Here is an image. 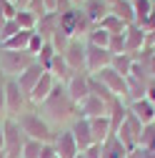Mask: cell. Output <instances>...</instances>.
Wrapping results in <instances>:
<instances>
[{
	"label": "cell",
	"instance_id": "obj_1",
	"mask_svg": "<svg viewBox=\"0 0 155 158\" xmlns=\"http://www.w3.org/2000/svg\"><path fill=\"white\" fill-rule=\"evenodd\" d=\"M35 108L40 110V115L45 118V121H48L55 131L68 128L75 118L80 115V113H78V103L70 101V95L65 93V85H63V83H58L55 90L45 98L40 106H35Z\"/></svg>",
	"mask_w": 155,
	"mask_h": 158
},
{
	"label": "cell",
	"instance_id": "obj_2",
	"mask_svg": "<svg viewBox=\"0 0 155 158\" xmlns=\"http://www.w3.org/2000/svg\"><path fill=\"white\" fill-rule=\"evenodd\" d=\"M15 121H18V126L23 128V133L28 138H35V141H40V143H53L55 141V133L58 131L40 115V110H38L35 106H28Z\"/></svg>",
	"mask_w": 155,
	"mask_h": 158
},
{
	"label": "cell",
	"instance_id": "obj_3",
	"mask_svg": "<svg viewBox=\"0 0 155 158\" xmlns=\"http://www.w3.org/2000/svg\"><path fill=\"white\" fill-rule=\"evenodd\" d=\"M35 63V55L28 50H8L0 48V73L5 78H18L28 65Z\"/></svg>",
	"mask_w": 155,
	"mask_h": 158
},
{
	"label": "cell",
	"instance_id": "obj_4",
	"mask_svg": "<svg viewBox=\"0 0 155 158\" xmlns=\"http://www.w3.org/2000/svg\"><path fill=\"white\" fill-rule=\"evenodd\" d=\"M25 133H23V128L18 126V121L15 118H3V151H5V156L8 158H20V153H23V143H25Z\"/></svg>",
	"mask_w": 155,
	"mask_h": 158
},
{
	"label": "cell",
	"instance_id": "obj_5",
	"mask_svg": "<svg viewBox=\"0 0 155 158\" xmlns=\"http://www.w3.org/2000/svg\"><path fill=\"white\" fill-rule=\"evenodd\" d=\"M30 106L28 95L20 90L15 78H5V115L8 118H18L25 108Z\"/></svg>",
	"mask_w": 155,
	"mask_h": 158
},
{
	"label": "cell",
	"instance_id": "obj_6",
	"mask_svg": "<svg viewBox=\"0 0 155 158\" xmlns=\"http://www.w3.org/2000/svg\"><path fill=\"white\" fill-rule=\"evenodd\" d=\"M140 133H143V123L135 118L130 110H128V115H125V121L118 126V131H115V135L120 138V143L133 153L135 148H138V143H140Z\"/></svg>",
	"mask_w": 155,
	"mask_h": 158
},
{
	"label": "cell",
	"instance_id": "obj_7",
	"mask_svg": "<svg viewBox=\"0 0 155 158\" xmlns=\"http://www.w3.org/2000/svg\"><path fill=\"white\" fill-rule=\"evenodd\" d=\"M85 40L83 38H70L68 40V45H65V50L60 53L63 58H65V63L75 70V73H88L85 70Z\"/></svg>",
	"mask_w": 155,
	"mask_h": 158
},
{
	"label": "cell",
	"instance_id": "obj_8",
	"mask_svg": "<svg viewBox=\"0 0 155 158\" xmlns=\"http://www.w3.org/2000/svg\"><path fill=\"white\" fill-rule=\"evenodd\" d=\"M113 63V53L108 48H100V45H85V70L93 75L103 68H108Z\"/></svg>",
	"mask_w": 155,
	"mask_h": 158
},
{
	"label": "cell",
	"instance_id": "obj_9",
	"mask_svg": "<svg viewBox=\"0 0 155 158\" xmlns=\"http://www.w3.org/2000/svg\"><path fill=\"white\" fill-rule=\"evenodd\" d=\"M93 75H98L100 81L110 88V93H113L115 98H120V101H125V98H128V78L120 75L118 70H113V68L108 65V68H103V70H98V73H93Z\"/></svg>",
	"mask_w": 155,
	"mask_h": 158
},
{
	"label": "cell",
	"instance_id": "obj_10",
	"mask_svg": "<svg viewBox=\"0 0 155 158\" xmlns=\"http://www.w3.org/2000/svg\"><path fill=\"white\" fill-rule=\"evenodd\" d=\"M65 85V93L70 95L73 103H80L90 95V73H73L70 81L63 83Z\"/></svg>",
	"mask_w": 155,
	"mask_h": 158
},
{
	"label": "cell",
	"instance_id": "obj_11",
	"mask_svg": "<svg viewBox=\"0 0 155 158\" xmlns=\"http://www.w3.org/2000/svg\"><path fill=\"white\" fill-rule=\"evenodd\" d=\"M53 148L58 153V158H75L78 153V143H75V138L70 133V128H60L55 133V141H53Z\"/></svg>",
	"mask_w": 155,
	"mask_h": 158
},
{
	"label": "cell",
	"instance_id": "obj_12",
	"mask_svg": "<svg viewBox=\"0 0 155 158\" xmlns=\"http://www.w3.org/2000/svg\"><path fill=\"white\" fill-rule=\"evenodd\" d=\"M68 128H70L75 143H78V151H88L90 146H95V143H93V133H90V121H88V118L78 115Z\"/></svg>",
	"mask_w": 155,
	"mask_h": 158
},
{
	"label": "cell",
	"instance_id": "obj_13",
	"mask_svg": "<svg viewBox=\"0 0 155 158\" xmlns=\"http://www.w3.org/2000/svg\"><path fill=\"white\" fill-rule=\"evenodd\" d=\"M108 110H110V103L103 101V98H98V95H93V93L85 101L78 103V113L83 118H100V115H108Z\"/></svg>",
	"mask_w": 155,
	"mask_h": 158
},
{
	"label": "cell",
	"instance_id": "obj_14",
	"mask_svg": "<svg viewBox=\"0 0 155 158\" xmlns=\"http://www.w3.org/2000/svg\"><path fill=\"white\" fill-rule=\"evenodd\" d=\"M55 85H58V81H55V78H53V73H43L40 75V81H38L35 83V88L30 90V95H28V101H30V106H40L43 101H45V98L55 90Z\"/></svg>",
	"mask_w": 155,
	"mask_h": 158
},
{
	"label": "cell",
	"instance_id": "obj_15",
	"mask_svg": "<svg viewBox=\"0 0 155 158\" xmlns=\"http://www.w3.org/2000/svg\"><path fill=\"white\" fill-rule=\"evenodd\" d=\"M125 53H130V55H138L140 50H145V30L140 28V25H135V23H130L128 28H125Z\"/></svg>",
	"mask_w": 155,
	"mask_h": 158
},
{
	"label": "cell",
	"instance_id": "obj_16",
	"mask_svg": "<svg viewBox=\"0 0 155 158\" xmlns=\"http://www.w3.org/2000/svg\"><path fill=\"white\" fill-rule=\"evenodd\" d=\"M43 73H45V68H43L40 63L35 60L33 65H28V68H25L20 75H18L15 81H18V85H20V90H23L25 95H30V90L35 88V83L40 81V75H43Z\"/></svg>",
	"mask_w": 155,
	"mask_h": 158
},
{
	"label": "cell",
	"instance_id": "obj_17",
	"mask_svg": "<svg viewBox=\"0 0 155 158\" xmlns=\"http://www.w3.org/2000/svg\"><path fill=\"white\" fill-rule=\"evenodd\" d=\"M128 110H130L135 118H138V121H140L143 126L155 123V103H150L148 98H138V101L128 103Z\"/></svg>",
	"mask_w": 155,
	"mask_h": 158
},
{
	"label": "cell",
	"instance_id": "obj_18",
	"mask_svg": "<svg viewBox=\"0 0 155 158\" xmlns=\"http://www.w3.org/2000/svg\"><path fill=\"white\" fill-rule=\"evenodd\" d=\"M100 151H103V158H128L130 156V151L120 143V138L115 133H110L105 141L100 143Z\"/></svg>",
	"mask_w": 155,
	"mask_h": 158
},
{
	"label": "cell",
	"instance_id": "obj_19",
	"mask_svg": "<svg viewBox=\"0 0 155 158\" xmlns=\"http://www.w3.org/2000/svg\"><path fill=\"white\" fill-rule=\"evenodd\" d=\"M48 73H53V78L58 83H68L70 81V75L75 73L68 63H65V58L60 55V53H55L53 55V60H50V65H48Z\"/></svg>",
	"mask_w": 155,
	"mask_h": 158
},
{
	"label": "cell",
	"instance_id": "obj_20",
	"mask_svg": "<svg viewBox=\"0 0 155 158\" xmlns=\"http://www.w3.org/2000/svg\"><path fill=\"white\" fill-rule=\"evenodd\" d=\"M90 121V133H93V143H103L105 138L113 133V126H110V118L108 115H100V118H88Z\"/></svg>",
	"mask_w": 155,
	"mask_h": 158
},
{
	"label": "cell",
	"instance_id": "obj_21",
	"mask_svg": "<svg viewBox=\"0 0 155 158\" xmlns=\"http://www.w3.org/2000/svg\"><path fill=\"white\" fill-rule=\"evenodd\" d=\"M80 10L90 18V20L95 23V25H98L100 20H103V18L110 13V5L105 3V0H85V3L80 5Z\"/></svg>",
	"mask_w": 155,
	"mask_h": 158
},
{
	"label": "cell",
	"instance_id": "obj_22",
	"mask_svg": "<svg viewBox=\"0 0 155 158\" xmlns=\"http://www.w3.org/2000/svg\"><path fill=\"white\" fill-rule=\"evenodd\" d=\"M35 30L43 35V40L50 43V38L58 33V13H48V15H43L40 20H38V28H35Z\"/></svg>",
	"mask_w": 155,
	"mask_h": 158
},
{
	"label": "cell",
	"instance_id": "obj_23",
	"mask_svg": "<svg viewBox=\"0 0 155 158\" xmlns=\"http://www.w3.org/2000/svg\"><path fill=\"white\" fill-rule=\"evenodd\" d=\"M133 65H135V55H130V53H118V55H113V63H110L113 70H118V73L125 75V78L133 73Z\"/></svg>",
	"mask_w": 155,
	"mask_h": 158
},
{
	"label": "cell",
	"instance_id": "obj_24",
	"mask_svg": "<svg viewBox=\"0 0 155 158\" xmlns=\"http://www.w3.org/2000/svg\"><path fill=\"white\" fill-rule=\"evenodd\" d=\"M30 35H33V30H20V33H15L10 40H5L0 48H8V50H28Z\"/></svg>",
	"mask_w": 155,
	"mask_h": 158
},
{
	"label": "cell",
	"instance_id": "obj_25",
	"mask_svg": "<svg viewBox=\"0 0 155 158\" xmlns=\"http://www.w3.org/2000/svg\"><path fill=\"white\" fill-rule=\"evenodd\" d=\"M98 25H100L103 30H108L110 35H115V33H125V28H128V23L120 20V18H118V15H113V13H108Z\"/></svg>",
	"mask_w": 155,
	"mask_h": 158
},
{
	"label": "cell",
	"instance_id": "obj_26",
	"mask_svg": "<svg viewBox=\"0 0 155 158\" xmlns=\"http://www.w3.org/2000/svg\"><path fill=\"white\" fill-rule=\"evenodd\" d=\"M90 93H93V95H98V98H103V101H108V103L115 101V95L110 93V88L100 81L98 75H90Z\"/></svg>",
	"mask_w": 155,
	"mask_h": 158
},
{
	"label": "cell",
	"instance_id": "obj_27",
	"mask_svg": "<svg viewBox=\"0 0 155 158\" xmlns=\"http://www.w3.org/2000/svg\"><path fill=\"white\" fill-rule=\"evenodd\" d=\"M85 43H90V45H100V48H108V43H110V33L103 30L100 25H95V28L85 35Z\"/></svg>",
	"mask_w": 155,
	"mask_h": 158
},
{
	"label": "cell",
	"instance_id": "obj_28",
	"mask_svg": "<svg viewBox=\"0 0 155 158\" xmlns=\"http://www.w3.org/2000/svg\"><path fill=\"white\" fill-rule=\"evenodd\" d=\"M138 148L155 153V123L143 126V133H140V143H138Z\"/></svg>",
	"mask_w": 155,
	"mask_h": 158
},
{
	"label": "cell",
	"instance_id": "obj_29",
	"mask_svg": "<svg viewBox=\"0 0 155 158\" xmlns=\"http://www.w3.org/2000/svg\"><path fill=\"white\" fill-rule=\"evenodd\" d=\"M13 20L18 23V28H20V30H35V28H38V18H35L30 10H18Z\"/></svg>",
	"mask_w": 155,
	"mask_h": 158
},
{
	"label": "cell",
	"instance_id": "obj_30",
	"mask_svg": "<svg viewBox=\"0 0 155 158\" xmlns=\"http://www.w3.org/2000/svg\"><path fill=\"white\" fill-rule=\"evenodd\" d=\"M45 143L40 141H35V138H25V143H23V153L20 158H40V151H43Z\"/></svg>",
	"mask_w": 155,
	"mask_h": 158
},
{
	"label": "cell",
	"instance_id": "obj_31",
	"mask_svg": "<svg viewBox=\"0 0 155 158\" xmlns=\"http://www.w3.org/2000/svg\"><path fill=\"white\" fill-rule=\"evenodd\" d=\"M15 13H18V8H15L13 3H8V0H0V28H3L8 20H13Z\"/></svg>",
	"mask_w": 155,
	"mask_h": 158
},
{
	"label": "cell",
	"instance_id": "obj_32",
	"mask_svg": "<svg viewBox=\"0 0 155 158\" xmlns=\"http://www.w3.org/2000/svg\"><path fill=\"white\" fill-rule=\"evenodd\" d=\"M108 50H110L113 55H118V53H125V35H123V33H115V35H110Z\"/></svg>",
	"mask_w": 155,
	"mask_h": 158
},
{
	"label": "cell",
	"instance_id": "obj_33",
	"mask_svg": "<svg viewBox=\"0 0 155 158\" xmlns=\"http://www.w3.org/2000/svg\"><path fill=\"white\" fill-rule=\"evenodd\" d=\"M48 40H43V35L38 33V30H33V35H30V43H28V53H33V55H38L43 50V45H45Z\"/></svg>",
	"mask_w": 155,
	"mask_h": 158
},
{
	"label": "cell",
	"instance_id": "obj_34",
	"mask_svg": "<svg viewBox=\"0 0 155 158\" xmlns=\"http://www.w3.org/2000/svg\"><path fill=\"white\" fill-rule=\"evenodd\" d=\"M0 118H5V75L0 73Z\"/></svg>",
	"mask_w": 155,
	"mask_h": 158
},
{
	"label": "cell",
	"instance_id": "obj_35",
	"mask_svg": "<svg viewBox=\"0 0 155 158\" xmlns=\"http://www.w3.org/2000/svg\"><path fill=\"white\" fill-rule=\"evenodd\" d=\"M85 158H103V151H100V146L98 143H95V146H90L88 151H80Z\"/></svg>",
	"mask_w": 155,
	"mask_h": 158
},
{
	"label": "cell",
	"instance_id": "obj_36",
	"mask_svg": "<svg viewBox=\"0 0 155 158\" xmlns=\"http://www.w3.org/2000/svg\"><path fill=\"white\" fill-rule=\"evenodd\" d=\"M40 158H58V153H55L53 143H45V146H43V151H40Z\"/></svg>",
	"mask_w": 155,
	"mask_h": 158
},
{
	"label": "cell",
	"instance_id": "obj_37",
	"mask_svg": "<svg viewBox=\"0 0 155 158\" xmlns=\"http://www.w3.org/2000/svg\"><path fill=\"white\" fill-rule=\"evenodd\" d=\"M145 98H148L150 103H155V81H150V83H148V90H145Z\"/></svg>",
	"mask_w": 155,
	"mask_h": 158
},
{
	"label": "cell",
	"instance_id": "obj_38",
	"mask_svg": "<svg viewBox=\"0 0 155 158\" xmlns=\"http://www.w3.org/2000/svg\"><path fill=\"white\" fill-rule=\"evenodd\" d=\"M40 3L45 5V10H48V13H55V0H40Z\"/></svg>",
	"mask_w": 155,
	"mask_h": 158
},
{
	"label": "cell",
	"instance_id": "obj_39",
	"mask_svg": "<svg viewBox=\"0 0 155 158\" xmlns=\"http://www.w3.org/2000/svg\"><path fill=\"white\" fill-rule=\"evenodd\" d=\"M28 5H30V0H15V8L18 10H25Z\"/></svg>",
	"mask_w": 155,
	"mask_h": 158
},
{
	"label": "cell",
	"instance_id": "obj_40",
	"mask_svg": "<svg viewBox=\"0 0 155 158\" xmlns=\"http://www.w3.org/2000/svg\"><path fill=\"white\" fill-rule=\"evenodd\" d=\"M0 151H3V118H0Z\"/></svg>",
	"mask_w": 155,
	"mask_h": 158
},
{
	"label": "cell",
	"instance_id": "obj_41",
	"mask_svg": "<svg viewBox=\"0 0 155 158\" xmlns=\"http://www.w3.org/2000/svg\"><path fill=\"white\" fill-rule=\"evenodd\" d=\"M70 3H73V8H80V5L85 3V0H70Z\"/></svg>",
	"mask_w": 155,
	"mask_h": 158
},
{
	"label": "cell",
	"instance_id": "obj_42",
	"mask_svg": "<svg viewBox=\"0 0 155 158\" xmlns=\"http://www.w3.org/2000/svg\"><path fill=\"white\" fill-rule=\"evenodd\" d=\"M0 158H8V156H5V151H0Z\"/></svg>",
	"mask_w": 155,
	"mask_h": 158
},
{
	"label": "cell",
	"instance_id": "obj_43",
	"mask_svg": "<svg viewBox=\"0 0 155 158\" xmlns=\"http://www.w3.org/2000/svg\"><path fill=\"white\" fill-rule=\"evenodd\" d=\"M75 158H85V156H83V153H78V156H75Z\"/></svg>",
	"mask_w": 155,
	"mask_h": 158
},
{
	"label": "cell",
	"instance_id": "obj_44",
	"mask_svg": "<svg viewBox=\"0 0 155 158\" xmlns=\"http://www.w3.org/2000/svg\"><path fill=\"white\" fill-rule=\"evenodd\" d=\"M8 3H13V5H15V0H8Z\"/></svg>",
	"mask_w": 155,
	"mask_h": 158
},
{
	"label": "cell",
	"instance_id": "obj_45",
	"mask_svg": "<svg viewBox=\"0 0 155 158\" xmlns=\"http://www.w3.org/2000/svg\"><path fill=\"white\" fill-rule=\"evenodd\" d=\"M130 3H135V0H130Z\"/></svg>",
	"mask_w": 155,
	"mask_h": 158
}]
</instances>
